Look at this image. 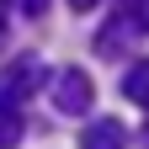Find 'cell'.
<instances>
[{"instance_id":"6da1fadb","label":"cell","mask_w":149,"mask_h":149,"mask_svg":"<svg viewBox=\"0 0 149 149\" xmlns=\"http://www.w3.org/2000/svg\"><path fill=\"white\" fill-rule=\"evenodd\" d=\"M139 32H144V11H139V0H117V16L96 32V53H101V59H117V53L133 48Z\"/></svg>"},{"instance_id":"7a4b0ae2","label":"cell","mask_w":149,"mask_h":149,"mask_svg":"<svg viewBox=\"0 0 149 149\" xmlns=\"http://www.w3.org/2000/svg\"><path fill=\"white\" fill-rule=\"evenodd\" d=\"M48 80V69H43V59H16L11 69H0V112H16V101L22 96H32L37 85Z\"/></svg>"},{"instance_id":"3957f363","label":"cell","mask_w":149,"mask_h":149,"mask_svg":"<svg viewBox=\"0 0 149 149\" xmlns=\"http://www.w3.org/2000/svg\"><path fill=\"white\" fill-rule=\"evenodd\" d=\"M91 101H96V85H91L85 69H59V74H53V107H59L64 117L91 112Z\"/></svg>"},{"instance_id":"277c9868","label":"cell","mask_w":149,"mask_h":149,"mask_svg":"<svg viewBox=\"0 0 149 149\" xmlns=\"http://www.w3.org/2000/svg\"><path fill=\"white\" fill-rule=\"evenodd\" d=\"M80 149H128L123 123H117V117H96V123L80 133Z\"/></svg>"},{"instance_id":"5b68a950","label":"cell","mask_w":149,"mask_h":149,"mask_svg":"<svg viewBox=\"0 0 149 149\" xmlns=\"http://www.w3.org/2000/svg\"><path fill=\"white\" fill-rule=\"evenodd\" d=\"M123 96L133 101V107H149V59L128 64V74H123Z\"/></svg>"},{"instance_id":"8992f818","label":"cell","mask_w":149,"mask_h":149,"mask_svg":"<svg viewBox=\"0 0 149 149\" xmlns=\"http://www.w3.org/2000/svg\"><path fill=\"white\" fill-rule=\"evenodd\" d=\"M22 112H0V149H16V144H22Z\"/></svg>"},{"instance_id":"52a82bcc","label":"cell","mask_w":149,"mask_h":149,"mask_svg":"<svg viewBox=\"0 0 149 149\" xmlns=\"http://www.w3.org/2000/svg\"><path fill=\"white\" fill-rule=\"evenodd\" d=\"M16 6H22L27 16H43V11H48V0H16Z\"/></svg>"},{"instance_id":"ba28073f","label":"cell","mask_w":149,"mask_h":149,"mask_svg":"<svg viewBox=\"0 0 149 149\" xmlns=\"http://www.w3.org/2000/svg\"><path fill=\"white\" fill-rule=\"evenodd\" d=\"M69 6H74V11H96L101 0H69Z\"/></svg>"},{"instance_id":"9c48e42d","label":"cell","mask_w":149,"mask_h":149,"mask_svg":"<svg viewBox=\"0 0 149 149\" xmlns=\"http://www.w3.org/2000/svg\"><path fill=\"white\" fill-rule=\"evenodd\" d=\"M139 11H144V32H149V0H139Z\"/></svg>"},{"instance_id":"30bf717a","label":"cell","mask_w":149,"mask_h":149,"mask_svg":"<svg viewBox=\"0 0 149 149\" xmlns=\"http://www.w3.org/2000/svg\"><path fill=\"white\" fill-rule=\"evenodd\" d=\"M6 11H11V0H0V27H6Z\"/></svg>"},{"instance_id":"8fae6325","label":"cell","mask_w":149,"mask_h":149,"mask_svg":"<svg viewBox=\"0 0 149 149\" xmlns=\"http://www.w3.org/2000/svg\"><path fill=\"white\" fill-rule=\"evenodd\" d=\"M139 139H144V149H149V123H144V133H139Z\"/></svg>"}]
</instances>
